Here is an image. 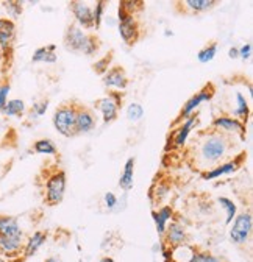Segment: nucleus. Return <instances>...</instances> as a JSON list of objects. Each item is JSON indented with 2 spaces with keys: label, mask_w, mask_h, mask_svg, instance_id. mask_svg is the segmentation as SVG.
Here are the masks:
<instances>
[{
  "label": "nucleus",
  "mask_w": 253,
  "mask_h": 262,
  "mask_svg": "<svg viewBox=\"0 0 253 262\" xmlns=\"http://www.w3.org/2000/svg\"><path fill=\"white\" fill-rule=\"evenodd\" d=\"M233 144L235 138L231 135H227L220 129L209 128V131H200L194 138L191 145V156L199 170L205 172L219 166L224 159H227L233 150Z\"/></svg>",
  "instance_id": "obj_1"
},
{
  "label": "nucleus",
  "mask_w": 253,
  "mask_h": 262,
  "mask_svg": "<svg viewBox=\"0 0 253 262\" xmlns=\"http://www.w3.org/2000/svg\"><path fill=\"white\" fill-rule=\"evenodd\" d=\"M43 199L47 206H56L62 202L66 193L68 186V177L66 172L61 167H52V169H43Z\"/></svg>",
  "instance_id": "obj_2"
},
{
  "label": "nucleus",
  "mask_w": 253,
  "mask_h": 262,
  "mask_svg": "<svg viewBox=\"0 0 253 262\" xmlns=\"http://www.w3.org/2000/svg\"><path fill=\"white\" fill-rule=\"evenodd\" d=\"M77 100L62 102L53 113V126L65 138L77 136L75 129V117H77Z\"/></svg>",
  "instance_id": "obj_3"
},
{
  "label": "nucleus",
  "mask_w": 253,
  "mask_h": 262,
  "mask_svg": "<svg viewBox=\"0 0 253 262\" xmlns=\"http://www.w3.org/2000/svg\"><path fill=\"white\" fill-rule=\"evenodd\" d=\"M17 36L16 22L10 17H0V50L4 53V74H7L13 66L14 42Z\"/></svg>",
  "instance_id": "obj_4"
},
{
  "label": "nucleus",
  "mask_w": 253,
  "mask_h": 262,
  "mask_svg": "<svg viewBox=\"0 0 253 262\" xmlns=\"http://www.w3.org/2000/svg\"><path fill=\"white\" fill-rule=\"evenodd\" d=\"M216 94V86L213 83H206L202 89H199L191 98H187V100L184 102V105L181 106L178 116L175 117V120L172 122V128L177 126L178 123H181L184 119H187L189 116H193L194 113H197L199 106L205 102H209L211 98L214 97Z\"/></svg>",
  "instance_id": "obj_5"
},
{
  "label": "nucleus",
  "mask_w": 253,
  "mask_h": 262,
  "mask_svg": "<svg viewBox=\"0 0 253 262\" xmlns=\"http://www.w3.org/2000/svg\"><path fill=\"white\" fill-rule=\"evenodd\" d=\"M119 35L126 46H135L141 38V24L136 14L126 11L119 4Z\"/></svg>",
  "instance_id": "obj_6"
},
{
  "label": "nucleus",
  "mask_w": 253,
  "mask_h": 262,
  "mask_svg": "<svg viewBox=\"0 0 253 262\" xmlns=\"http://www.w3.org/2000/svg\"><path fill=\"white\" fill-rule=\"evenodd\" d=\"M123 103V94L117 91H110L107 97L97 98L94 102V110L100 111L105 123H113L119 117V110Z\"/></svg>",
  "instance_id": "obj_7"
},
{
  "label": "nucleus",
  "mask_w": 253,
  "mask_h": 262,
  "mask_svg": "<svg viewBox=\"0 0 253 262\" xmlns=\"http://www.w3.org/2000/svg\"><path fill=\"white\" fill-rule=\"evenodd\" d=\"M199 123V113H194L193 116H189L187 119H184L181 123H178L177 126H174V131H171L167 136V145L166 150H180L186 145V141L191 135V131L194 129V126Z\"/></svg>",
  "instance_id": "obj_8"
},
{
  "label": "nucleus",
  "mask_w": 253,
  "mask_h": 262,
  "mask_svg": "<svg viewBox=\"0 0 253 262\" xmlns=\"http://www.w3.org/2000/svg\"><path fill=\"white\" fill-rule=\"evenodd\" d=\"M233 226L230 229V239L236 245H245L250 239L251 234V228H253V220H251V212L244 211L238 214L233 219Z\"/></svg>",
  "instance_id": "obj_9"
},
{
  "label": "nucleus",
  "mask_w": 253,
  "mask_h": 262,
  "mask_svg": "<svg viewBox=\"0 0 253 262\" xmlns=\"http://www.w3.org/2000/svg\"><path fill=\"white\" fill-rule=\"evenodd\" d=\"M187 241H189V234L186 231V228L183 226V223H180L178 220L169 222V225L166 226L164 233H163L164 253L171 251V250H174L177 247L187 245Z\"/></svg>",
  "instance_id": "obj_10"
},
{
  "label": "nucleus",
  "mask_w": 253,
  "mask_h": 262,
  "mask_svg": "<svg viewBox=\"0 0 253 262\" xmlns=\"http://www.w3.org/2000/svg\"><path fill=\"white\" fill-rule=\"evenodd\" d=\"M247 159V153L245 151H241L238 156H233V159L230 161H225V162H220L219 166L209 169V170H205V172H200V177L203 180H217L220 177H224V175H230V173H236L242 166H244V162Z\"/></svg>",
  "instance_id": "obj_11"
},
{
  "label": "nucleus",
  "mask_w": 253,
  "mask_h": 262,
  "mask_svg": "<svg viewBox=\"0 0 253 262\" xmlns=\"http://www.w3.org/2000/svg\"><path fill=\"white\" fill-rule=\"evenodd\" d=\"M211 128L214 129H220L224 131L227 135H231V136H238L241 141L245 139V133H247V126L245 123H242L241 120H238L236 117L233 116H217L213 122H211Z\"/></svg>",
  "instance_id": "obj_12"
},
{
  "label": "nucleus",
  "mask_w": 253,
  "mask_h": 262,
  "mask_svg": "<svg viewBox=\"0 0 253 262\" xmlns=\"http://www.w3.org/2000/svg\"><path fill=\"white\" fill-rule=\"evenodd\" d=\"M103 84L105 88L111 89V91H117L122 92L129 86V75H126L123 66H111V68L102 75Z\"/></svg>",
  "instance_id": "obj_13"
},
{
  "label": "nucleus",
  "mask_w": 253,
  "mask_h": 262,
  "mask_svg": "<svg viewBox=\"0 0 253 262\" xmlns=\"http://www.w3.org/2000/svg\"><path fill=\"white\" fill-rule=\"evenodd\" d=\"M97 125V117L94 114V110L89 106L78 103L77 105V117H75V129H77V136L89 133Z\"/></svg>",
  "instance_id": "obj_14"
},
{
  "label": "nucleus",
  "mask_w": 253,
  "mask_h": 262,
  "mask_svg": "<svg viewBox=\"0 0 253 262\" xmlns=\"http://www.w3.org/2000/svg\"><path fill=\"white\" fill-rule=\"evenodd\" d=\"M69 8L75 17V24L83 28V30H91L94 28V11L92 7H89L86 2H78V0H74V2H69Z\"/></svg>",
  "instance_id": "obj_15"
},
{
  "label": "nucleus",
  "mask_w": 253,
  "mask_h": 262,
  "mask_svg": "<svg viewBox=\"0 0 253 262\" xmlns=\"http://www.w3.org/2000/svg\"><path fill=\"white\" fill-rule=\"evenodd\" d=\"M25 234L11 236V237H0V256L7 259H17L22 256L25 245Z\"/></svg>",
  "instance_id": "obj_16"
},
{
  "label": "nucleus",
  "mask_w": 253,
  "mask_h": 262,
  "mask_svg": "<svg viewBox=\"0 0 253 262\" xmlns=\"http://www.w3.org/2000/svg\"><path fill=\"white\" fill-rule=\"evenodd\" d=\"M86 35L88 33L83 28H80L77 24H71L65 33V36H62V44H65L66 50H69L72 53H80Z\"/></svg>",
  "instance_id": "obj_17"
},
{
  "label": "nucleus",
  "mask_w": 253,
  "mask_h": 262,
  "mask_svg": "<svg viewBox=\"0 0 253 262\" xmlns=\"http://www.w3.org/2000/svg\"><path fill=\"white\" fill-rule=\"evenodd\" d=\"M217 4V0H184V2H177L175 5L181 7L183 14H200L213 10Z\"/></svg>",
  "instance_id": "obj_18"
},
{
  "label": "nucleus",
  "mask_w": 253,
  "mask_h": 262,
  "mask_svg": "<svg viewBox=\"0 0 253 262\" xmlns=\"http://www.w3.org/2000/svg\"><path fill=\"white\" fill-rule=\"evenodd\" d=\"M49 237V233L47 231H36L31 234L27 241H25V245H24V251H22V260L31 257L33 254H36V251L46 244Z\"/></svg>",
  "instance_id": "obj_19"
},
{
  "label": "nucleus",
  "mask_w": 253,
  "mask_h": 262,
  "mask_svg": "<svg viewBox=\"0 0 253 262\" xmlns=\"http://www.w3.org/2000/svg\"><path fill=\"white\" fill-rule=\"evenodd\" d=\"M24 231L19 225V220L13 215H0V237L22 236Z\"/></svg>",
  "instance_id": "obj_20"
},
{
  "label": "nucleus",
  "mask_w": 253,
  "mask_h": 262,
  "mask_svg": "<svg viewBox=\"0 0 253 262\" xmlns=\"http://www.w3.org/2000/svg\"><path fill=\"white\" fill-rule=\"evenodd\" d=\"M135 166H136V159L135 158H129L125 161L123 166V172L119 178V187L125 192H129L130 189H133L135 184Z\"/></svg>",
  "instance_id": "obj_21"
},
{
  "label": "nucleus",
  "mask_w": 253,
  "mask_h": 262,
  "mask_svg": "<svg viewBox=\"0 0 253 262\" xmlns=\"http://www.w3.org/2000/svg\"><path fill=\"white\" fill-rule=\"evenodd\" d=\"M152 217L155 220V226H156V231L160 236H163L166 226L169 225V222H172V217H174V209L172 206H163L158 211H153L152 212Z\"/></svg>",
  "instance_id": "obj_22"
},
{
  "label": "nucleus",
  "mask_w": 253,
  "mask_h": 262,
  "mask_svg": "<svg viewBox=\"0 0 253 262\" xmlns=\"http://www.w3.org/2000/svg\"><path fill=\"white\" fill-rule=\"evenodd\" d=\"M56 44L43 46L35 50L33 56H31V62H56Z\"/></svg>",
  "instance_id": "obj_23"
},
{
  "label": "nucleus",
  "mask_w": 253,
  "mask_h": 262,
  "mask_svg": "<svg viewBox=\"0 0 253 262\" xmlns=\"http://www.w3.org/2000/svg\"><path fill=\"white\" fill-rule=\"evenodd\" d=\"M27 111V106L24 103V100H19V98H13V100H8L5 108L2 110V113L8 117H22Z\"/></svg>",
  "instance_id": "obj_24"
},
{
  "label": "nucleus",
  "mask_w": 253,
  "mask_h": 262,
  "mask_svg": "<svg viewBox=\"0 0 253 262\" xmlns=\"http://www.w3.org/2000/svg\"><path fill=\"white\" fill-rule=\"evenodd\" d=\"M100 39L97 35H94V33H88L86 38H85V42H83V47H81V52L83 55L86 56H92L96 55L99 50H100Z\"/></svg>",
  "instance_id": "obj_25"
},
{
  "label": "nucleus",
  "mask_w": 253,
  "mask_h": 262,
  "mask_svg": "<svg viewBox=\"0 0 253 262\" xmlns=\"http://www.w3.org/2000/svg\"><path fill=\"white\" fill-rule=\"evenodd\" d=\"M187 262H222L217 256H214L213 253L200 248V247H193V253L191 257H189Z\"/></svg>",
  "instance_id": "obj_26"
},
{
  "label": "nucleus",
  "mask_w": 253,
  "mask_h": 262,
  "mask_svg": "<svg viewBox=\"0 0 253 262\" xmlns=\"http://www.w3.org/2000/svg\"><path fill=\"white\" fill-rule=\"evenodd\" d=\"M236 103H238V108L235 111V117L238 120H241L242 123H247L248 120V116H250V108H248V103L245 100V97L242 94H236Z\"/></svg>",
  "instance_id": "obj_27"
},
{
  "label": "nucleus",
  "mask_w": 253,
  "mask_h": 262,
  "mask_svg": "<svg viewBox=\"0 0 253 262\" xmlns=\"http://www.w3.org/2000/svg\"><path fill=\"white\" fill-rule=\"evenodd\" d=\"M33 151L38 155H53V156L58 155V148L50 139H38L33 144Z\"/></svg>",
  "instance_id": "obj_28"
},
{
  "label": "nucleus",
  "mask_w": 253,
  "mask_h": 262,
  "mask_svg": "<svg viewBox=\"0 0 253 262\" xmlns=\"http://www.w3.org/2000/svg\"><path fill=\"white\" fill-rule=\"evenodd\" d=\"M216 53H217V42H216V41H211V42H208L203 49L199 50L197 59H199V62L206 64V62H209V61L214 59Z\"/></svg>",
  "instance_id": "obj_29"
},
{
  "label": "nucleus",
  "mask_w": 253,
  "mask_h": 262,
  "mask_svg": "<svg viewBox=\"0 0 253 262\" xmlns=\"http://www.w3.org/2000/svg\"><path fill=\"white\" fill-rule=\"evenodd\" d=\"M219 205L222 206L225 211H227V219H225V223L230 225L233 222V219L236 217V203L227 196H219Z\"/></svg>",
  "instance_id": "obj_30"
},
{
  "label": "nucleus",
  "mask_w": 253,
  "mask_h": 262,
  "mask_svg": "<svg viewBox=\"0 0 253 262\" xmlns=\"http://www.w3.org/2000/svg\"><path fill=\"white\" fill-rule=\"evenodd\" d=\"M113 55H114V52L111 50L107 56H103V58H100V59H97L96 62L92 64V69H94V72L96 74H99V75H103L110 68H111V61H113Z\"/></svg>",
  "instance_id": "obj_31"
},
{
  "label": "nucleus",
  "mask_w": 253,
  "mask_h": 262,
  "mask_svg": "<svg viewBox=\"0 0 253 262\" xmlns=\"http://www.w3.org/2000/svg\"><path fill=\"white\" fill-rule=\"evenodd\" d=\"M107 2H96V7L92 8V11H94V28L96 30H99L100 28V25H102V20H103V13H105V10H107Z\"/></svg>",
  "instance_id": "obj_32"
},
{
  "label": "nucleus",
  "mask_w": 253,
  "mask_h": 262,
  "mask_svg": "<svg viewBox=\"0 0 253 262\" xmlns=\"http://www.w3.org/2000/svg\"><path fill=\"white\" fill-rule=\"evenodd\" d=\"M142 116H144V108L139 103H132L129 106V110H126V117H129V120H132V122L141 120Z\"/></svg>",
  "instance_id": "obj_33"
},
{
  "label": "nucleus",
  "mask_w": 253,
  "mask_h": 262,
  "mask_svg": "<svg viewBox=\"0 0 253 262\" xmlns=\"http://www.w3.org/2000/svg\"><path fill=\"white\" fill-rule=\"evenodd\" d=\"M4 5H5V10H7V13L10 14V19L11 20H14L16 17H19L20 14H22V4L20 2H14V0H11V2H4Z\"/></svg>",
  "instance_id": "obj_34"
},
{
  "label": "nucleus",
  "mask_w": 253,
  "mask_h": 262,
  "mask_svg": "<svg viewBox=\"0 0 253 262\" xmlns=\"http://www.w3.org/2000/svg\"><path fill=\"white\" fill-rule=\"evenodd\" d=\"M10 89H11V84L8 80L0 83V113L5 108L7 102H8V94H10Z\"/></svg>",
  "instance_id": "obj_35"
},
{
  "label": "nucleus",
  "mask_w": 253,
  "mask_h": 262,
  "mask_svg": "<svg viewBox=\"0 0 253 262\" xmlns=\"http://www.w3.org/2000/svg\"><path fill=\"white\" fill-rule=\"evenodd\" d=\"M47 108H49V100H47V98H44L43 102H36L33 105V108H31V111H30L31 117H41V116H44Z\"/></svg>",
  "instance_id": "obj_36"
},
{
  "label": "nucleus",
  "mask_w": 253,
  "mask_h": 262,
  "mask_svg": "<svg viewBox=\"0 0 253 262\" xmlns=\"http://www.w3.org/2000/svg\"><path fill=\"white\" fill-rule=\"evenodd\" d=\"M238 55L242 58V59H248L250 55H251V44H244L242 47L238 49Z\"/></svg>",
  "instance_id": "obj_37"
},
{
  "label": "nucleus",
  "mask_w": 253,
  "mask_h": 262,
  "mask_svg": "<svg viewBox=\"0 0 253 262\" xmlns=\"http://www.w3.org/2000/svg\"><path fill=\"white\" fill-rule=\"evenodd\" d=\"M105 203L110 209H113L116 205H117V196L113 193V192H107L105 193Z\"/></svg>",
  "instance_id": "obj_38"
},
{
  "label": "nucleus",
  "mask_w": 253,
  "mask_h": 262,
  "mask_svg": "<svg viewBox=\"0 0 253 262\" xmlns=\"http://www.w3.org/2000/svg\"><path fill=\"white\" fill-rule=\"evenodd\" d=\"M228 56H230L231 59L238 58V56H239V55H238V47H231V49L228 50Z\"/></svg>",
  "instance_id": "obj_39"
},
{
  "label": "nucleus",
  "mask_w": 253,
  "mask_h": 262,
  "mask_svg": "<svg viewBox=\"0 0 253 262\" xmlns=\"http://www.w3.org/2000/svg\"><path fill=\"white\" fill-rule=\"evenodd\" d=\"M44 262H62L58 256H50V257H47Z\"/></svg>",
  "instance_id": "obj_40"
},
{
  "label": "nucleus",
  "mask_w": 253,
  "mask_h": 262,
  "mask_svg": "<svg viewBox=\"0 0 253 262\" xmlns=\"http://www.w3.org/2000/svg\"><path fill=\"white\" fill-rule=\"evenodd\" d=\"M0 71L4 72V53H2V50H0Z\"/></svg>",
  "instance_id": "obj_41"
},
{
  "label": "nucleus",
  "mask_w": 253,
  "mask_h": 262,
  "mask_svg": "<svg viewBox=\"0 0 253 262\" xmlns=\"http://www.w3.org/2000/svg\"><path fill=\"white\" fill-rule=\"evenodd\" d=\"M99 262H114V259H113V257H110V256H103Z\"/></svg>",
  "instance_id": "obj_42"
},
{
  "label": "nucleus",
  "mask_w": 253,
  "mask_h": 262,
  "mask_svg": "<svg viewBox=\"0 0 253 262\" xmlns=\"http://www.w3.org/2000/svg\"><path fill=\"white\" fill-rule=\"evenodd\" d=\"M0 5H2V2H0Z\"/></svg>",
  "instance_id": "obj_43"
}]
</instances>
